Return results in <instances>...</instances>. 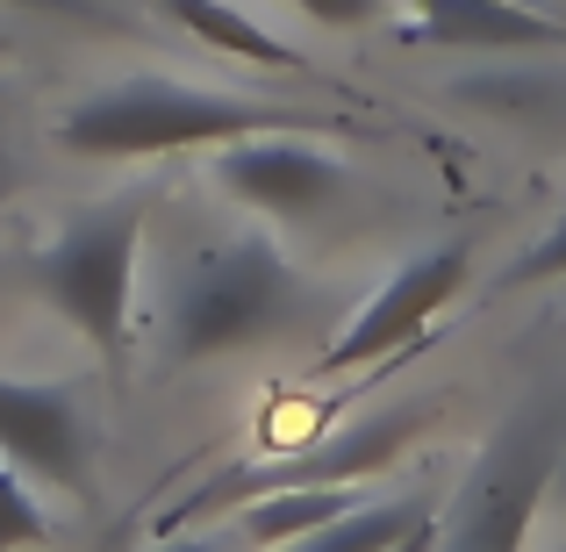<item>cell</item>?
<instances>
[{
    "instance_id": "6da1fadb",
    "label": "cell",
    "mask_w": 566,
    "mask_h": 552,
    "mask_svg": "<svg viewBox=\"0 0 566 552\" xmlns=\"http://www.w3.org/2000/svg\"><path fill=\"white\" fill-rule=\"evenodd\" d=\"M559 452H566V373H545L538 387H524L502 409V424L473 452L459 496L438 510L430 552H524L538 510L553 502Z\"/></svg>"
},
{
    "instance_id": "7a4b0ae2",
    "label": "cell",
    "mask_w": 566,
    "mask_h": 552,
    "mask_svg": "<svg viewBox=\"0 0 566 552\" xmlns=\"http://www.w3.org/2000/svg\"><path fill=\"white\" fill-rule=\"evenodd\" d=\"M259 129H323V115H287V108H265V101L158 80V72L94 86L86 101H72L57 115V144L72 158H166V152L259 137Z\"/></svg>"
},
{
    "instance_id": "3957f363",
    "label": "cell",
    "mask_w": 566,
    "mask_h": 552,
    "mask_svg": "<svg viewBox=\"0 0 566 552\" xmlns=\"http://www.w3.org/2000/svg\"><path fill=\"white\" fill-rule=\"evenodd\" d=\"M302 309H308V280L287 265V251L265 230H244L172 280L166 323H158V352H166V366H201L216 352L265 345Z\"/></svg>"
},
{
    "instance_id": "277c9868",
    "label": "cell",
    "mask_w": 566,
    "mask_h": 552,
    "mask_svg": "<svg viewBox=\"0 0 566 552\" xmlns=\"http://www.w3.org/2000/svg\"><path fill=\"white\" fill-rule=\"evenodd\" d=\"M144 216L151 194H123L86 216H72L57 237L29 251V288L43 309L72 323L101 352L108 381L123 387L129 373V309H137V251H144Z\"/></svg>"
},
{
    "instance_id": "5b68a950",
    "label": "cell",
    "mask_w": 566,
    "mask_h": 552,
    "mask_svg": "<svg viewBox=\"0 0 566 552\" xmlns=\"http://www.w3.org/2000/svg\"><path fill=\"white\" fill-rule=\"evenodd\" d=\"M467 288V244H438L423 251V259L395 265V273L380 280L374 294H366V309L345 323V331L323 345V373H352L366 360H380V352H401L409 337H423L430 316H444L452 309V294Z\"/></svg>"
},
{
    "instance_id": "8992f818",
    "label": "cell",
    "mask_w": 566,
    "mask_h": 552,
    "mask_svg": "<svg viewBox=\"0 0 566 552\" xmlns=\"http://www.w3.org/2000/svg\"><path fill=\"white\" fill-rule=\"evenodd\" d=\"M0 452L22 473H43L65 496H94V430L72 387L57 381H8L0 373Z\"/></svg>"
},
{
    "instance_id": "52a82bcc",
    "label": "cell",
    "mask_w": 566,
    "mask_h": 552,
    "mask_svg": "<svg viewBox=\"0 0 566 552\" xmlns=\"http://www.w3.org/2000/svg\"><path fill=\"white\" fill-rule=\"evenodd\" d=\"M216 187L230 201L259 208V216L302 222L323 201H337L352 187V173H345V158L316 152L302 137H237V144H216Z\"/></svg>"
},
{
    "instance_id": "ba28073f",
    "label": "cell",
    "mask_w": 566,
    "mask_h": 552,
    "mask_svg": "<svg viewBox=\"0 0 566 552\" xmlns=\"http://www.w3.org/2000/svg\"><path fill=\"white\" fill-rule=\"evenodd\" d=\"M416 43H452V51H553L566 22L545 0H409Z\"/></svg>"
},
{
    "instance_id": "9c48e42d",
    "label": "cell",
    "mask_w": 566,
    "mask_h": 552,
    "mask_svg": "<svg viewBox=\"0 0 566 552\" xmlns=\"http://www.w3.org/2000/svg\"><path fill=\"white\" fill-rule=\"evenodd\" d=\"M416 424H423V409H387V416H374V424L331 438L323 452H308V459H287V467H265V473H230V481H216L193 510L230 502V496H259V488H280V481H366V473H380L387 459L416 438Z\"/></svg>"
},
{
    "instance_id": "30bf717a",
    "label": "cell",
    "mask_w": 566,
    "mask_h": 552,
    "mask_svg": "<svg viewBox=\"0 0 566 552\" xmlns=\"http://www.w3.org/2000/svg\"><path fill=\"white\" fill-rule=\"evenodd\" d=\"M359 502H366L359 481H280V488H259V496L244 502V539L259 552L294 545V539H308L316 524L359 510Z\"/></svg>"
},
{
    "instance_id": "8fae6325",
    "label": "cell",
    "mask_w": 566,
    "mask_h": 552,
    "mask_svg": "<svg viewBox=\"0 0 566 552\" xmlns=\"http://www.w3.org/2000/svg\"><path fill=\"white\" fill-rule=\"evenodd\" d=\"M430 531H438V502L401 496V502H359V510L331 517V524H316L308 539L273 545V552H401V545L430 539Z\"/></svg>"
},
{
    "instance_id": "7c38bea8",
    "label": "cell",
    "mask_w": 566,
    "mask_h": 552,
    "mask_svg": "<svg viewBox=\"0 0 566 552\" xmlns=\"http://www.w3.org/2000/svg\"><path fill=\"white\" fill-rule=\"evenodd\" d=\"M158 8L172 14L180 29L208 43V51L222 58H244V65H280V72H302V51L294 43H280L273 29H259L244 8H230V0H158Z\"/></svg>"
},
{
    "instance_id": "4fadbf2b",
    "label": "cell",
    "mask_w": 566,
    "mask_h": 552,
    "mask_svg": "<svg viewBox=\"0 0 566 552\" xmlns=\"http://www.w3.org/2000/svg\"><path fill=\"white\" fill-rule=\"evenodd\" d=\"M43 539H51V517H43V502L29 496V473L0 452V552H29Z\"/></svg>"
},
{
    "instance_id": "5bb4252c",
    "label": "cell",
    "mask_w": 566,
    "mask_h": 552,
    "mask_svg": "<svg viewBox=\"0 0 566 552\" xmlns=\"http://www.w3.org/2000/svg\"><path fill=\"white\" fill-rule=\"evenodd\" d=\"M545 280H566V216L553 222V230L538 237L531 251H516L510 265H502L495 294H516V288H545Z\"/></svg>"
},
{
    "instance_id": "9a60e30c",
    "label": "cell",
    "mask_w": 566,
    "mask_h": 552,
    "mask_svg": "<svg viewBox=\"0 0 566 552\" xmlns=\"http://www.w3.org/2000/svg\"><path fill=\"white\" fill-rule=\"evenodd\" d=\"M294 8L323 29H359V22H374V14H387L395 0H294Z\"/></svg>"
},
{
    "instance_id": "2e32d148",
    "label": "cell",
    "mask_w": 566,
    "mask_h": 552,
    "mask_svg": "<svg viewBox=\"0 0 566 552\" xmlns=\"http://www.w3.org/2000/svg\"><path fill=\"white\" fill-rule=\"evenodd\" d=\"M8 8H36V14H86V22H101V0H8Z\"/></svg>"
},
{
    "instance_id": "e0dca14e",
    "label": "cell",
    "mask_w": 566,
    "mask_h": 552,
    "mask_svg": "<svg viewBox=\"0 0 566 552\" xmlns=\"http://www.w3.org/2000/svg\"><path fill=\"white\" fill-rule=\"evenodd\" d=\"M158 552H237V524H230V539H172Z\"/></svg>"
},
{
    "instance_id": "ac0fdd59",
    "label": "cell",
    "mask_w": 566,
    "mask_h": 552,
    "mask_svg": "<svg viewBox=\"0 0 566 552\" xmlns=\"http://www.w3.org/2000/svg\"><path fill=\"white\" fill-rule=\"evenodd\" d=\"M553 510L566 517V452H559V467H553Z\"/></svg>"
},
{
    "instance_id": "d6986e66",
    "label": "cell",
    "mask_w": 566,
    "mask_h": 552,
    "mask_svg": "<svg viewBox=\"0 0 566 552\" xmlns=\"http://www.w3.org/2000/svg\"><path fill=\"white\" fill-rule=\"evenodd\" d=\"M553 552H566V545H553Z\"/></svg>"
}]
</instances>
